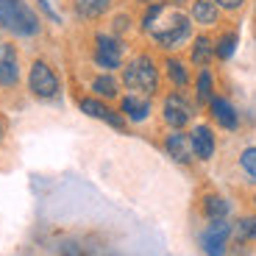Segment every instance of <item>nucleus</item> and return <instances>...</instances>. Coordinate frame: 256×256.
I'll use <instances>...</instances> for the list:
<instances>
[{
	"mask_svg": "<svg viewBox=\"0 0 256 256\" xmlns=\"http://www.w3.org/2000/svg\"><path fill=\"white\" fill-rule=\"evenodd\" d=\"M112 0H76V12L86 20H95L100 17L103 12H109Z\"/></svg>",
	"mask_w": 256,
	"mask_h": 256,
	"instance_id": "dca6fc26",
	"label": "nucleus"
},
{
	"mask_svg": "<svg viewBox=\"0 0 256 256\" xmlns=\"http://www.w3.org/2000/svg\"><path fill=\"white\" fill-rule=\"evenodd\" d=\"M148 112H150V103H148L142 95H128V98H122V114H126L128 120L142 122V120L148 117Z\"/></svg>",
	"mask_w": 256,
	"mask_h": 256,
	"instance_id": "ddd939ff",
	"label": "nucleus"
},
{
	"mask_svg": "<svg viewBox=\"0 0 256 256\" xmlns=\"http://www.w3.org/2000/svg\"><path fill=\"white\" fill-rule=\"evenodd\" d=\"M120 58H122V45L114 36L100 34L98 36V48H95V62L100 67H106V70H114V67H120Z\"/></svg>",
	"mask_w": 256,
	"mask_h": 256,
	"instance_id": "423d86ee",
	"label": "nucleus"
},
{
	"mask_svg": "<svg viewBox=\"0 0 256 256\" xmlns=\"http://www.w3.org/2000/svg\"><path fill=\"white\" fill-rule=\"evenodd\" d=\"M145 3H162V0H145Z\"/></svg>",
	"mask_w": 256,
	"mask_h": 256,
	"instance_id": "a878e982",
	"label": "nucleus"
},
{
	"mask_svg": "<svg viewBox=\"0 0 256 256\" xmlns=\"http://www.w3.org/2000/svg\"><path fill=\"white\" fill-rule=\"evenodd\" d=\"M20 78L17 53L12 45H0V86H14Z\"/></svg>",
	"mask_w": 256,
	"mask_h": 256,
	"instance_id": "6e6552de",
	"label": "nucleus"
},
{
	"mask_svg": "<svg viewBox=\"0 0 256 256\" xmlns=\"http://www.w3.org/2000/svg\"><path fill=\"white\" fill-rule=\"evenodd\" d=\"M228 237H231V223L212 220L204 228V234H200V248H204L206 256H223L226 245H228Z\"/></svg>",
	"mask_w": 256,
	"mask_h": 256,
	"instance_id": "20e7f679",
	"label": "nucleus"
},
{
	"mask_svg": "<svg viewBox=\"0 0 256 256\" xmlns=\"http://www.w3.org/2000/svg\"><path fill=\"white\" fill-rule=\"evenodd\" d=\"M167 72H170V78H173L178 86H186V81H190V72H186V67L181 62H176V58H167Z\"/></svg>",
	"mask_w": 256,
	"mask_h": 256,
	"instance_id": "aec40b11",
	"label": "nucleus"
},
{
	"mask_svg": "<svg viewBox=\"0 0 256 256\" xmlns=\"http://www.w3.org/2000/svg\"><path fill=\"white\" fill-rule=\"evenodd\" d=\"M204 214L209 220H226V214H228V200L220 198V195H206L204 198Z\"/></svg>",
	"mask_w": 256,
	"mask_h": 256,
	"instance_id": "2eb2a0df",
	"label": "nucleus"
},
{
	"mask_svg": "<svg viewBox=\"0 0 256 256\" xmlns=\"http://www.w3.org/2000/svg\"><path fill=\"white\" fill-rule=\"evenodd\" d=\"M212 58V42L206 36H200L198 42H195V48H192V62L198 64V67H206Z\"/></svg>",
	"mask_w": 256,
	"mask_h": 256,
	"instance_id": "f3484780",
	"label": "nucleus"
},
{
	"mask_svg": "<svg viewBox=\"0 0 256 256\" xmlns=\"http://www.w3.org/2000/svg\"><path fill=\"white\" fill-rule=\"evenodd\" d=\"M145 28L154 34L162 48H176L190 36V20L178 12H164L162 3H154L145 14Z\"/></svg>",
	"mask_w": 256,
	"mask_h": 256,
	"instance_id": "f257e3e1",
	"label": "nucleus"
},
{
	"mask_svg": "<svg viewBox=\"0 0 256 256\" xmlns=\"http://www.w3.org/2000/svg\"><path fill=\"white\" fill-rule=\"evenodd\" d=\"M190 142H192V154L198 156V159H212V154H214V136H212L209 126L195 128L190 134Z\"/></svg>",
	"mask_w": 256,
	"mask_h": 256,
	"instance_id": "9d476101",
	"label": "nucleus"
},
{
	"mask_svg": "<svg viewBox=\"0 0 256 256\" xmlns=\"http://www.w3.org/2000/svg\"><path fill=\"white\" fill-rule=\"evenodd\" d=\"M198 100H212V72L209 70H200L198 76Z\"/></svg>",
	"mask_w": 256,
	"mask_h": 256,
	"instance_id": "412c9836",
	"label": "nucleus"
},
{
	"mask_svg": "<svg viewBox=\"0 0 256 256\" xmlns=\"http://www.w3.org/2000/svg\"><path fill=\"white\" fill-rule=\"evenodd\" d=\"M81 112L84 114H90V117H98V120H106L109 126H114L117 131H122L126 128V122H122L120 114H114L112 109H106L100 100H95V98H84L81 100Z\"/></svg>",
	"mask_w": 256,
	"mask_h": 256,
	"instance_id": "1a4fd4ad",
	"label": "nucleus"
},
{
	"mask_svg": "<svg viewBox=\"0 0 256 256\" xmlns=\"http://www.w3.org/2000/svg\"><path fill=\"white\" fill-rule=\"evenodd\" d=\"M3 136H6V120L0 117V140H3Z\"/></svg>",
	"mask_w": 256,
	"mask_h": 256,
	"instance_id": "393cba45",
	"label": "nucleus"
},
{
	"mask_svg": "<svg viewBox=\"0 0 256 256\" xmlns=\"http://www.w3.org/2000/svg\"><path fill=\"white\" fill-rule=\"evenodd\" d=\"M209 106H212L214 120H218L223 128H228V131H231V128H237V112H234V106H231L226 98H212Z\"/></svg>",
	"mask_w": 256,
	"mask_h": 256,
	"instance_id": "f8f14e48",
	"label": "nucleus"
},
{
	"mask_svg": "<svg viewBox=\"0 0 256 256\" xmlns=\"http://www.w3.org/2000/svg\"><path fill=\"white\" fill-rule=\"evenodd\" d=\"M0 26L14 36H34L39 31V20L22 0H0Z\"/></svg>",
	"mask_w": 256,
	"mask_h": 256,
	"instance_id": "f03ea898",
	"label": "nucleus"
},
{
	"mask_svg": "<svg viewBox=\"0 0 256 256\" xmlns=\"http://www.w3.org/2000/svg\"><path fill=\"white\" fill-rule=\"evenodd\" d=\"M122 81H126L128 90L140 92V95H154L156 84H159V76H156V64L148 56H136L134 62L126 67L122 72Z\"/></svg>",
	"mask_w": 256,
	"mask_h": 256,
	"instance_id": "7ed1b4c3",
	"label": "nucleus"
},
{
	"mask_svg": "<svg viewBox=\"0 0 256 256\" xmlns=\"http://www.w3.org/2000/svg\"><path fill=\"white\" fill-rule=\"evenodd\" d=\"M218 6H223V8H240L245 3V0H214Z\"/></svg>",
	"mask_w": 256,
	"mask_h": 256,
	"instance_id": "b1692460",
	"label": "nucleus"
},
{
	"mask_svg": "<svg viewBox=\"0 0 256 256\" xmlns=\"http://www.w3.org/2000/svg\"><path fill=\"white\" fill-rule=\"evenodd\" d=\"M192 20L200 26H214L218 22V3L214 0H195L192 3Z\"/></svg>",
	"mask_w": 256,
	"mask_h": 256,
	"instance_id": "4468645a",
	"label": "nucleus"
},
{
	"mask_svg": "<svg viewBox=\"0 0 256 256\" xmlns=\"http://www.w3.org/2000/svg\"><path fill=\"white\" fill-rule=\"evenodd\" d=\"M192 117V106L181 95H167L164 100V122L173 128H184Z\"/></svg>",
	"mask_w": 256,
	"mask_h": 256,
	"instance_id": "0eeeda50",
	"label": "nucleus"
},
{
	"mask_svg": "<svg viewBox=\"0 0 256 256\" xmlns=\"http://www.w3.org/2000/svg\"><path fill=\"white\" fill-rule=\"evenodd\" d=\"M28 86L36 98H53L58 92V81L53 76V70L45 62H36L31 67V76H28Z\"/></svg>",
	"mask_w": 256,
	"mask_h": 256,
	"instance_id": "39448f33",
	"label": "nucleus"
},
{
	"mask_svg": "<svg viewBox=\"0 0 256 256\" xmlns=\"http://www.w3.org/2000/svg\"><path fill=\"white\" fill-rule=\"evenodd\" d=\"M164 148H167V154L173 156L176 162H181V164H186V162L192 159V142H190V136L181 134V131H176V134L167 136Z\"/></svg>",
	"mask_w": 256,
	"mask_h": 256,
	"instance_id": "9b49d317",
	"label": "nucleus"
},
{
	"mask_svg": "<svg viewBox=\"0 0 256 256\" xmlns=\"http://www.w3.org/2000/svg\"><path fill=\"white\" fill-rule=\"evenodd\" d=\"M240 164H242V170L256 181V148H245L242 156H240Z\"/></svg>",
	"mask_w": 256,
	"mask_h": 256,
	"instance_id": "4be33fe9",
	"label": "nucleus"
},
{
	"mask_svg": "<svg viewBox=\"0 0 256 256\" xmlns=\"http://www.w3.org/2000/svg\"><path fill=\"white\" fill-rule=\"evenodd\" d=\"M92 90L100 98H114L117 95V81L112 76H98L95 81H92Z\"/></svg>",
	"mask_w": 256,
	"mask_h": 256,
	"instance_id": "6ab92c4d",
	"label": "nucleus"
},
{
	"mask_svg": "<svg viewBox=\"0 0 256 256\" xmlns=\"http://www.w3.org/2000/svg\"><path fill=\"white\" fill-rule=\"evenodd\" d=\"M234 234H237L242 242H250V240L256 242V218H242V220H237V226H234Z\"/></svg>",
	"mask_w": 256,
	"mask_h": 256,
	"instance_id": "a211bd4d",
	"label": "nucleus"
},
{
	"mask_svg": "<svg viewBox=\"0 0 256 256\" xmlns=\"http://www.w3.org/2000/svg\"><path fill=\"white\" fill-rule=\"evenodd\" d=\"M234 50H237V36H234V34H228V36H223L218 42V56L220 58H231Z\"/></svg>",
	"mask_w": 256,
	"mask_h": 256,
	"instance_id": "5701e85b",
	"label": "nucleus"
}]
</instances>
